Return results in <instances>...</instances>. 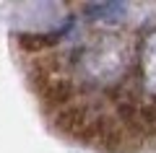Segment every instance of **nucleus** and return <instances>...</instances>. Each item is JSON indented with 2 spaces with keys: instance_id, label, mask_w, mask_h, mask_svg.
<instances>
[{
  "instance_id": "f257e3e1",
  "label": "nucleus",
  "mask_w": 156,
  "mask_h": 153,
  "mask_svg": "<svg viewBox=\"0 0 156 153\" xmlns=\"http://www.w3.org/2000/svg\"><path fill=\"white\" fill-rule=\"evenodd\" d=\"M39 99L42 104L52 112H60L62 106L76 101V83L70 78H50L44 86L39 88Z\"/></svg>"
},
{
  "instance_id": "f03ea898",
  "label": "nucleus",
  "mask_w": 156,
  "mask_h": 153,
  "mask_svg": "<svg viewBox=\"0 0 156 153\" xmlns=\"http://www.w3.org/2000/svg\"><path fill=\"white\" fill-rule=\"evenodd\" d=\"M57 44V34H18V47L29 55H39Z\"/></svg>"
}]
</instances>
